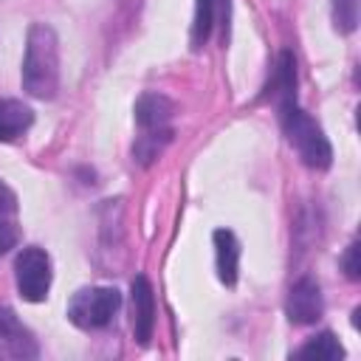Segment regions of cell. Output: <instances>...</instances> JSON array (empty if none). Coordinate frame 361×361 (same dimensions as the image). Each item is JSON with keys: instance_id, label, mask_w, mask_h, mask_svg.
<instances>
[{"instance_id": "cell-1", "label": "cell", "mask_w": 361, "mask_h": 361, "mask_svg": "<svg viewBox=\"0 0 361 361\" xmlns=\"http://www.w3.org/2000/svg\"><path fill=\"white\" fill-rule=\"evenodd\" d=\"M23 90L34 99H54L59 90V39L48 23H31L20 71Z\"/></svg>"}, {"instance_id": "cell-2", "label": "cell", "mask_w": 361, "mask_h": 361, "mask_svg": "<svg viewBox=\"0 0 361 361\" xmlns=\"http://www.w3.org/2000/svg\"><path fill=\"white\" fill-rule=\"evenodd\" d=\"M279 124L282 133L288 138V144L296 149L299 161L310 169H330L333 164V147L324 135V130L319 127V121L305 113L296 102L279 104Z\"/></svg>"}, {"instance_id": "cell-3", "label": "cell", "mask_w": 361, "mask_h": 361, "mask_svg": "<svg viewBox=\"0 0 361 361\" xmlns=\"http://www.w3.org/2000/svg\"><path fill=\"white\" fill-rule=\"evenodd\" d=\"M118 307H121V293L116 288L90 285V288H79L71 296V302L65 307V316L79 330H102L113 322Z\"/></svg>"}, {"instance_id": "cell-4", "label": "cell", "mask_w": 361, "mask_h": 361, "mask_svg": "<svg viewBox=\"0 0 361 361\" xmlns=\"http://www.w3.org/2000/svg\"><path fill=\"white\" fill-rule=\"evenodd\" d=\"M51 257L45 248L39 245H25L17 251L14 257V282H17V293L25 302H42L51 290Z\"/></svg>"}, {"instance_id": "cell-5", "label": "cell", "mask_w": 361, "mask_h": 361, "mask_svg": "<svg viewBox=\"0 0 361 361\" xmlns=\"http://www.w3.org/2000/svg\"><path fill=\"white\" fill-rule=\"evenodd\" d=\"M324 313V296L322 285L313 276H302L290 285L288 299H285V316L293 324H313Z\"/></svg>"}, {"instance_id": "cell-6", "label": "cell", "mask_w": 361, "mask_h": 361, "mask_svg": "<svg viewBox=\"0 0 361 361\" xmlns=\"http://www.w3.org/2000/svg\"><path fill=\"white\" fill-rule=\"evenodd\" d=\"M0 355H11V358L39 355L34 333L17 319V313L8 305H0Z\"/></svg>"}, {"instance_id": "cell-7", "label": "cell", "mask_w": 361, "mask_h": 361, "mask_svg": "<svg viewBox=\"0 0 361 361\" xmlns=\"http://www.w3.org/2000/svg\"><path fill=\"white\" fill-rule=\"evenodd\" d=\"M130 299H133V336L144 347L152 338L155 330V290L144 274H138L130 285Z\"/></svg>"}, {"instance_id": "cell-8", "label": "cell", "mask_w": 361, "mask_h": 361, "mask_svg": "<svg viewBox=\"0 0 361 361\" xmlns=\"http://www.w3.org/2000/svg\"><path fill=\"white\" fill-rule=\"evenodd\" d=\"M175 116V104L164 93H144L135 102V124L141 133H158V130H172L169 121Z\"/></svg>"}, {"instance_id": "cell-9", "label": "cell", "mask_w": 361, "mask_h": 361, "mask_svg": "<svg viewBox=\"0 0 361 361\" xmlns=\"http://www.w3.org/2000/svg\"><path fill=\"white\" fill-rule=\"evenodd\" d=\"M214 240V268H217V279L226 288L237 285V271H240V240L234 237V231L228 228H217L212 234Z\"/></svg>"}, {"instance_id": "cell-10", "label": "cell", "mask_w": 361, "mask_h": 361, "mask_svg": "<svg viewBox=\"0 0 361 361\" xmlns=\"http://www.w3.org/2000/svg\"><path fill=\"white\" fill-rule=\"evenodd\" d=\"M34 124V110L20 99H0V141H17Z\"/></svg>"}, {"instance_id": "cell-11", "label": "cell", "mask_w": 361, "mask_h": 361, "mask_svg": "<svg viewBox=\"0 0 361 361\" xmlns=\"http://www.w3.org/2000/svg\"><path fill=\"white\" fill-rule=\"evenodd\" d=\"M265 96L276 99V107L288 104V102H296V59H293L290 51L279 54L274 76H271V82L265 87Z\"/></svg>"}, {"instance_id": "cell-12", "label": "cell", "mask_w": 361, "mask_h": 361, "mask_svg": "<svg viewBox=\"0 0 361 361\" xmlns=\"http://www.w3.org/2000/svg\"><path fill=\"white\" fill-rule=\"evenodd\" d=\"M217 8L228 11V3L223 6V0H195L192 48H203V42L212 37V28H214V20H217Z\"/></svg>"}, {"instance_id": "cell-13", "label": "cell", "mask_w": 361, "mask_h": 361, "mask_svg": "<svg viewBox=\"0 0 361 361\" xmlns=\"http://www.w3.org/2000/svg\"><path fill=\"white\" fill-rule=\"evenodd\" d=\"M299 358H324V361H336V358H344V347L338 344L336 333L330 330H322L316 333L313 338H307L299 350H296Z\"/></svg>"}, {"instance_id": "cell-14", "label": "cell", "mask_w": 361, "mask_h": 361, "mask_svg": "<svg viewBox=\"0 0 361 361\" xmlns=\"http://www.w3.org/2000/svg\"><path fill=\"white\" fill-rule=\"evenodd\" d=\"M172 141V130H158V133H141L133 144V161H138L141 166H149L161 152L164 147Z\"/></svg>"}, {"instance_id": "cell-15", "label": "cell", "mask_w": 361, "mask_h": 361, "mask_svg": "<svg viewBox=\"0 0 361 361\" xmlns=\"http://www.w3.org/2000/svg\"><path fill=\"white\" fill-rule=\"evenodd\" d=\"M330 8L338 34H353L358 28V0H330Z\"/></svg>"}, {"instance_id": "cell-16", "label": "cell", "mask_w": 361, "mask_h": 361, "mask_svg": "<svg viewBox=\"0 0 361 361\" xmlns=\"http://www.w3.org/2000/svg\"><path fill=\"white\" fill-rule=\"evenodd\" d=\"M17 243H20L17 220H6V217H0V257H3L6 251H11Z\"/></svg>"}, {"instance_id": "cell-17", "label": "cell", "mask_w": 361, "mask_h": 361, "mask_svg": "<svg viewBox=\"0 0 361 361\" xmlns=\"http://www.w3.org/2000/svg\"><path fill=\"white\" fill-rule=\"evenodd\" d=\"M341 268H344V274H347V279H361V265H358V243H350L347 245V251H344V257H341Z\"/></svg>"}, {"instance_id": "cell-18", "label": "cell", "mask_w": 361, "mask_h": 361, "mask_svg": "<svg viewBox=\"0 0 361 361\" xmlns=\"http://www.w3.org/2000/svg\"><path fill=\"white\" fill-rule=\"evenodd\" d=\"M0 217L17 220V195L0 180Z\"/></svg>"}]
</instances>
